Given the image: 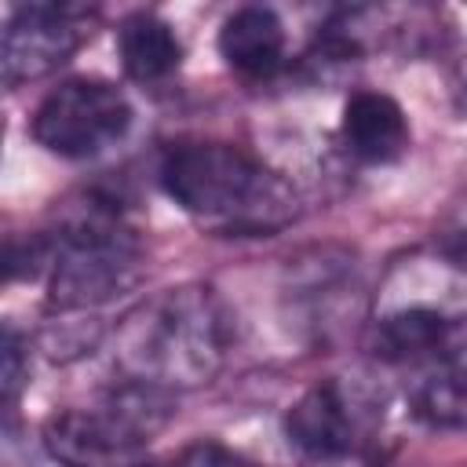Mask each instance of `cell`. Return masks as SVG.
<instances>
[{
  "mask_svg": "<svg viewBox=\"0 0 467 467\" xmlns=\"http://www.w3.org/2000/svg\"><path fill=\"white\" fill-rule=\"evenodd\" d=\"M237 339L230 303L204 281H186L139 299L113 328V368L128 383L164 394L208 387Z\"/></svg>",
  "mask_w": 467,
  "mask_h": 467,
  "instance_id": "cell-1",
  "label": "cell"
},
{
  "mask_svg": "<svg viewBox=\"0 0 467 467\" xmlns=\"http://www.w3.org/2000/svg\"><path fill=\"white\" fill-rule=\"evenodd\" d=\"M157 186L197 226L219 237H274L299 212V190L255 153L215 142L179 139L157 161Z\"/></svg>",
  "mask_w": 467,
  "mask_h": 467,
  "instance_id": "cell-2",
  "label": "cell"
},
{
  "mask_svg": "<svg viewBox=\"0 0 467 467\" xmlns=\"http://www.w3.org/2000/svg\"><path fill=\"white\" fill-rule=\"evenodd\" d=\"M51 237L55 255L44 299L51 314H91L131 292L146 274V252L120 193L91 190Z\"/></svg>",
  "mask_w": 467,
  "mask_h": 467,
  "instance_id": "cell-3",
  "label": "cell"
},
{
  "mask_svg": "<svg viewBox=\"0 0 467 467\" xmlns=\"http://www.w3.org/2000/svg\"><path fill=\"white\" fill-rule=\"evenodd\" d=\"M171 416L175 394L120 379L95 405L51 412L40 441L58 467H142Z\"/></svg>",
  "mask_w": 467,
  "mask_h": 467,
  "instance_id": "cell-4",
  "label": "cell"
},
{
  "mask_svg": "<svg viewBox=\"0 0 467 467\" xmlns=\"http://www.w3.org/2000/svg\"><path fill=\"white\" fill-rule=\"evenodd\" d=\"M383 423V394L365 379L325 376L310 383L281 420L285 441L314 463L354 460Z\"/></svg>",
  "mask_w": 467,
  "mask_h": 467,
  "instance_id": "cell-5",
  "label": "cell"
},
{
  "mask_svg": "<svg viewBox=\"0 0 467 467\" xmlns=\"http://www.w3.org/2000/svg\"><path fill=\"white\" fill-rule=\"evenodd\" d=\"M135 120L128 95L102 77L58 80L33 109L29 131L40 150L62 161H91L117 146Z\"/></svg>",
  "mask_w": 467,
  "mask_h": 467,
  "instance_id": "cell-6",
  "label": "cell"
},
{
  "mask_svg": "<svg viewBox=\"0 0 467 467\" xmlns=\"http://www.w3.org/2000/svg\"><path fill=\"white\" fill-rule=\"evenodd\" d=\"M91 7L22 4L0 29V84L18 88L58 73L91 36Z\"/></svg>",
  "mask_w": 467,
  "mask_h": 467,
  "instance_id": "cell-7",
  "label": "cell"
},
{
  "mask_svg": "<svg viewBox=\"0 0 467 467\" xmlns=\"http://www.w3.org/2000/svg\"><path fill=\"white\" fill-rule=\"evenodd\" d=\"M463 347V321L460 314L438 303H409L394 306L383 317L368 321L365 350L383 365H423L445 350Z\"/></svg>",
  "mask_w": 467,
  "mask_h": 467,
  "instance_id": "cell-8",
  "label": "cell"
},
{
  "mask_svg": "<svg viewBox=\"0 0 467 467\" xmlns=\"http://www.w3.org/2000/svg\"><path fill=\"white\" fill-rule=\"evenodd\" d=\"M219 58L244 80H270L288 66V33L274 7L244 4L234 7L215 36Z\"/></svg>",
  "mask_w": 467,
  "mask_h": 467,
  "instance_id": "cell-9",
  "label": "cell"
},
{
  "mask_svg": "<svg viewBox=\"0 0 467 467\" xmlns=\"http://www.w3.org/2000/svg\"><path fill=\"white\" fill-rule=\"evenodd\" d=\"M339 142L361 164H394L412 142L401 102L387 91H350L339 113Z\"/></svg>",
  "mask_w": 467,
  "mask_h": 467,
  "instance_id": "cell-10",
  "label": "cell"
},
{
  "mask_svg": "<svg viewBox=\"0 0 467 467\" xmlns=\"http://www.w3.org/2000/svg\"><path fill=\"white\" fill-rule=\"evenodd\" d=\"M117 55H120L128 80L153 88L179 73L186 51L168 18L153 11H135L117 26Z\"/></svg>",
  "mask_w": 467,
  "mask_h": 467,
  "instance_id": "cell-11",
  "label": "cell"
},
{
  "mask_svg": "<svg viewBox=\"0 0 467 467\" xmlns=\"http://www.w3.org/2000/svg\"><path fill=\"white\" fill-rule=\"evenodd\" d=\"M409 412L431 431H460L467 412V387H463V347L445 350L423 365H416L409 387Z\"/></svg>",
  "mask_w": 467,
  "mask_h": 467,
  "instance_id": "cell-12",
  "label": "cell"
},
{
  "mask_svg": "<svg viewBox=\"0 0 467 467\" xmlns=\"http://www.w3.org/2000/svg\"><path fill=\"white\" fill-rule=\"evenodd\" d=\"M55 255L51 230H0V288L36 281Z\"/></svg>",
  "mask_w": 467,
  "mask_h": 467,
  "instance_id": "cell-13",
  "label": "cell"
},
{
  "mask_svg": "<svg viewBox=\"0 0 467 467\" xmlns=\"http://www.w3.org/2000/svg\"><path fill=\"white\" fill-rule=\"evenodd\" d=\"M102 328L95 321H51V328L40 336V350L51 361H73L95 350Z\"/></svg>",
  "mask_w": 467,
  "mask_h": 467,
  "instance_id": "cell-14",
  "label": "cell"
},
{
  "mask_svg": "<svg viewBox=\"0 0 467 467\" xmlns=\"http://www.w3.org/2000/svg\"><path fill=\"white\" fill-rule=\"evenodd\" d=\"M26 368H29V350L18 328L0 321V409L15 401V394L26 383Z\"/></svg>",
  "mask_w": 467,
  "mask_h": 467,
  "instance_id": "cell-15",
  "label": "cell"
},
{
  "mask_svg": "<svg viewBox=\"0 0 467 467\" xmlns=\"http://www.w3.org/2000/svg\"><path fill=\"white\" fill-rule=\"evenodd\" d=\"M164 467H255L252 460H244L241 452L226 449L215 438H197L190 445H182Z\"/></svg>",
  "mask_w": 467,
  "mask_h": 467,
  "instance_id": "cell-16",
  "label": "cell"
},
{
  "mask_svg": "<svg viewBox=\"0 0 467 467\" xmlns=\"http://www.w3.org/2000/svg\"><path fill=\"white\" fill-rule=\"evenodd\" d=\"M0 467H33V456H29L22 434L7 423H0Z\"/></svg>",
  "mask_w": 467,
  "mask_h": 467,
  "instance_id": "cell-17",
  "label": "cell"
},
{
  "mask_svg": "<svg viewBox=\"0 0 467 467\" xmlns=\"http://www.w3.org/2000/svg\"><path fill=\"white\" fill-rule=\"evenodd\" d=\"M4 131H7V124H4V117H0V150H4Z\"/></svg>",
  "mask_w": 467,
  "mask_h": 467,
  "instance_id": "cell-18",
  "label": "cell"
},
{
  "mask_svg": "<svg viewBox=\"0 0 467 467\" xmlns=\"http://www.w3.org/2000/svg\"><path fill=\"white\" fill-rule=\"evenodd\" d=\"M142 467H150V463H142Z\"/></svg>",
  "mask_w": 467,
  "mask_h": 467,
  "instance_id": "cell-19",
  "label": "cell"
}]
</instances>
